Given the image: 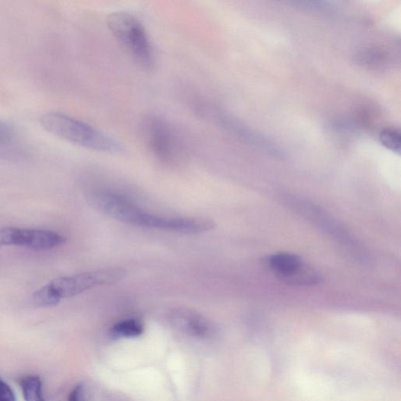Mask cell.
I'll return each instance as SVG.
<instances>
[{
    "mask_svg": "<svg viewBox=\"0 0 401 401\" xmlns=\"http://www.w3.org/2000/svg\"><path fill=\"white\" fill-rule=\"evenodd\" d=\"M90 203L96 210L117 221L142 228L200 234L215 228L211 219L199 217H171L152 214L120 194L110 191H95Z\"/></svg>",
    "mask_w": 401,
    "mask_h": 401,
    "instance_id": "obj_1",
    "label": "cell"
},
{
    "mask_svg": "<svg viewBox=\"0 0 401 401\" xmlns=\"http://www.w3.org/2000/svg\"><path fill=\"white\" fill-rule=\"evenodd\" d=\"M40 122L48 133L70 144L112 154L125 152V147L120 141L72 116L48 112L41 116Z\"/></svg>",
    "mask_w": 401,
    "mask_h": 401,
    "instance_id": "obj_2",
    "label": "cell"
},
{
    "mask_svg": "<svg viewBox=\"0 0 401 401\" xmlns=\"http://www.w3.org/2000/svg\"><path fill=\"white\" fill-rule=\"evenodd\" d=\"M126 270L122 268H106L89 272L56 278L31 296L37 307H51L62 300L72 298L99 286H111L124 279Z\"/></svg>",
    "mask_w": 401,
    "mask_h": 401,
    "instance_id": "obj_3",
    "label": "cell"
},
{
    "mask_svg": "<svg viewBox=\"0 0 401 401\" xmlns=\"http://www.w3.org/2000/svg\"><path fill=\"white\" fill-rule=\"evenodd\" d=\"M108 27L133 61L146 72L156 66V55L150 36L139 19L125 11L114 12L107 19Z\"/></svg>",
    "mask_w": 401,
    "mask_h": 401,
    "instance_id": "obj_4",
    "label": "cell"
},
{
    "mask_svg": "<svg viewBox=\"0 0 401 401\" xmlns=\"http://www.w3.org/2000/svg\"><path fill=\"white\" fill-rule=\"evenodd\" d=\"M141 137L147 150L160 161L173 163L184 154V142L170 122L156 115H147L140 124Z\"/></svg>",
    "mask_w": 401,
    "mask_h": 401,
    "instance_id": "obj_5",
    "label": "cell"
},
{
    "mask_svg": "<svg viewBox=\"0 0 401 401\" xmlns=\"http://www.w3.org/2000/svg\"><path fill=\"white\" fill-rule=\"evenodd\" d=\"M66 242V237L53 231L0 228V247H21L34 250H49L60 247Z\"/></svg>",
    "mask_w": 401,
    "mask_h": 401,
    "instance_id": "obj_6",
    "label": "cell"
},
{
    "mask_svg": "<svg viewBox=\"0 0 401 401\" xmlns=\"http://www.w3.org/2000/svg\"><path fill=\"white\" fill-rule=\"evenodd\" d=\"M269 267L281 281H284L298 270L304 262L302 258L288 252H281L269 258Z\"/></svg>",
    "mask_w": 401,
    "mask_h": 401,
    "instance_id": "obj_7",
    "label": "cell"
},
{
    "mask_svg": "<svg viewBox=\"0 0 401 401\" xmlns=\"http://www.w3.org/2000/svg\"><path fill=\"white\" fill-rule=\"evenodd\" d=\"M19 384L25 401H46L43 396L42 381L38 377H25Z\"/></svg>",
    "mask_w": 401,
    "mask_h": 401,
    "instance_id": "obj_8",
    "label": "cell"
},
{
    "mask_svg": "<svg viewBox=\"0 0 401 401\" xmlns=\"http://www.w3.org/2000/svg\"><path fill=\"white\" fill-rule=\"evenodd\" d=\"M145 328L143 324L136 319L121 321L112 328V333L116 337L133 338L138 337L143 334Z\"/></svg>",
    "mask_w": 401,
    "mask_h": 401,
    "instance_id": "obj_9",
    "label": "cell"
},
{
    "mask_svg": "<svg viewBox=\"0 0 401 401\" xmlns=\"http://www.w3.org/2000/svg\"><path fill=\"white\" fill-rule=\"evenodd\" d=\"M184 324L189 331L196 335H203L210 330L209 322L195 314H185L183 316Z\"/></svg>",
    "mask_w": 401,
    "mask_h": 401,
    "instance_id": "obj_10",
    "label": "cell"
},
{
    "mask_svg": "<svg viewBox=\"0 0 401 401\" xmlns=\"http://www.w3.org/2000/svg\"><path fill=\"white\" fill-rule=\"evenodd\" d=\"M381 145L388 150L399 152L400 150V133L397 129L388 128L381 131L379 135Z\"/></svg>",
    "mask_w": 401,
    "mask_h": 401,
    "instance_id": "obj_11",
    "label": "cell"
},
{
    "mask_svg": "<svg viewBox=\"0 0 401 401\" xmlns=\"http://www.w3.org/2000/svg\"><path fill=\"white\" fill-rule=\"evenodd\" d=\"M15 136L14 129L6 122L0 121V145L9 144Z\"/></svg>",
    "mask_w": 401,
    "mask_h": 401,
    "instance_id": "obj_12",
    "label": "cell"
},
{
    "mask_svg": "<svg viewBox=\"0 0 401 401\" xmlns=\"http://www.w3.org/2000/svg\"><path fill=\"white\" fill-rule=\"evenodd\" d=\"M0 401H16L14 391L1 379H0Z\"/></svg>",
    "mask_w": 401,
    "mask_h": 401,
    "instance_id": "obj_13",
    "label": "cell"
},
{
    "mask_svg": "<svg viewBox=\"0 0 401 401\" xmlns=\"http://www.w3.org/2000/svg\"><path fill=\"white\" fill-rule=\"evenodd\" d=\"M82 399L83 387L82 385H78L69 394L68 401H82Z\"/></svg>",
    "mask_w": 401,
    "mask_h": 401,
    "instance_id": "obj_14",
    "label": "cell"
}]
</instances>
